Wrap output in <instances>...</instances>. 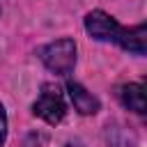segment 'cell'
Returning <instances> with one entry per match:
<instances>
[{"mask_svg":"<svg viewBox=\"0 0 147 147\" xmlns=\"http://www.w3.org/2000/svg\"><path fill=\"white\" fill-rule=\"evenodd\" d=\"M83 25H85V32L96 41H113L133 55H145V48H147L145 46V39H147L145 23H138L133 28H124L103 9H92L85 16Z\"/></svg>","mask_w":147,"mask_h":147,"instance_id":"cell-1","label":"cell"},{"mask_svg":"<svg viewBox=\"0 0 147 147\" xmlns=\"http://www.w3.org/2000/svg\"><path fill=\"white\" fill-rule=\"evenodd\" d=\"M39 60L46 64L48 71L60 74V76H69L76 67V41L71 37L55 39V41L39 48Z\"/></svg>","mask_w":147,"mask_h":147,"instance_id":"cell-2","label":"cell"},{"mask_svg":"<svg viewBox=\"0 0 147 147\" xmlns=\"http://www.w3.org/2000/svg\"><path fill=\"white\" fill-rule=\"evenodd\" d=\"M32 113L37 117H41L46 124H60L67 115V103H64V94H62L60 85L44 83L41 92L37 94V99L32 103Z\"/></svg>","mask_w":147,"mask_h":147,"instance_id":"cell-3","label":"cell"},{"mask_svg":"<svg viewBox=\"0 0 147 147\" xmlns=\"http://www.w3.org/2000/svg\"><path fill=\"white\" fill-rule=\"evenodd\" d=\"M67 94H69L74 108H76L80 115H94V113L101 108L99 99H96L92 92H87V90H85L80 83H76V80H69V83H67Z\"/></svg>","mask_w":147,"mask_h":147,"instance_id":"cell-4","label":"cell"},{"mask_svg":"<svg viewBox=\"0 0 147 147\" xmlns=\"http://www.w3.org/2000/svg\"><path fill=\"white\" fill-rule=\"evenodd\" d=\"M117 99L126 110L136 115H145V85L142 83H124L117 87Z\"/></svg>","mask_w":147,"mask_h":147,"instance_id":"cell-5","label":"cell"},{"mask_svg":"<svg viewBox=\"0 0 147 147\" xmlns=\"http://www.w3.org/2000/svg\"><path fill=\"white\" fill-rule=\"evenodd\" d=\"M5 140H7V110L0 103V147H5Z\"/></svg>","mask_w":147,"mask_h":147,"instance_id":"cell-6","label":"cell"},{"mask_svg":"<svg viewBox=\"0 0 147 147\" xmlns=\"http://www.w3.org/2000/svg\"><path fill=\"white\" fill-rule=\"evenodd\" d=\"M67 147H74V145H67Z\"/></svg>","mask_w":147,"mask_h":147,"instance_id":"cell-7","label":"cell"}]
</instances>
